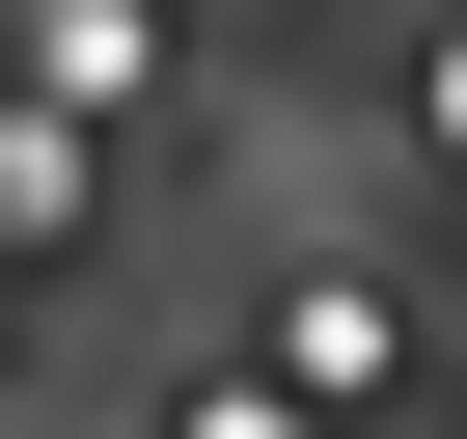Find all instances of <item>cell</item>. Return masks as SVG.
<instances>
[{
  "instance_id": "3",
  "label": "cell",
  "mask_w": 467,
  "mask_h": 439,
  "mask_svg": "<svg viewBox=\"0 0 467 439\" xmlns=\"http://www.w3.org/2000/svg\"><path fill=\"white\" fill-rule=\"evenodd\" d=\"M165 439H330V412H303V384H275V357H248V384H192V412H165Z\"/></svg>"
},
{
  "instance_id": "1",
  "label": "cell",
  "mask_w": 467,
  "mask_h": 439,
  "mask_svg": "<svg viewBox=\"0 0 467 439\" xmlns=\"http://www.w3.org/2000/svg\"><path fill=\"white\" fill-rule=\"evenodd\" d=\"M248 357H275L303 412H385V384H412V302H385V275H275V330H248Z\"/></svg>"
},
{
  "instance_id": "2",
  "label": "cell",
  "mask_w": 467,
  "mask_h": 439,
  "mask_svg": "<svg viewBox=\"0 0 467 439\" xmlns=\"http://www.w3.org/2000/svg\"><path fill=\"white\" fill-rule=\"evenodd\" d=\"M83 220V138H0V248H56Z\"/></svg>"
},
{
  "instance_id": "4",
  "label": "cell",
  "mask_w": 467,
  "mask_h": 439,
  "mask_svg": "<svg viewBox=\"0 0 467 439\" xmlns=\"http://www.w3.org/2000/svg\"><path fill=\"white\" fill-rule=\"evenodd\" d=\"M412 138H440V165H467V28H412Z\"/></svg>"
}]
</instances>
